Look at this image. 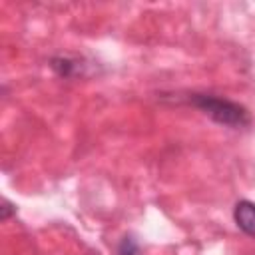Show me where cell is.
I'll use <instances>...</instances> for the list:
<instances>
[{
    "label": "cell",
    "instance_id": "1",
    "mask_svg": "<svg viewBox=\"0 0 255 255\" xmlns=\"http://www.w3.org/2000/svg\"><path fill=\"white\" fill-rule=\"evenodd\" d=\"M187 100L191 106L201 110L205 116H209L217 124H223L229 128H243L251 122L249 112L241 104L231 102L227 98H219L213 94H189Z\"/></svg>",
    "mask_w": 255,
    "mask_h": 255
},
{
    "label": "cell",
    "instance_id": "2",
    "mask_svg": "<svg viewBox=\"0 0 255 255\" xmlns=\"http://www.w3.org/2000/svg\"><path fill=\"white\" fill-rule=\"evenodd\" d=\"M233 219L243 233L255 237V203L253 201H249V199L237 201L235 209H233Z\"/></svg>",
    "mask_w": 255,
    "mask_h": 255
},
{
    "label": "cell",
    "instance_id": "3",
    "mask_svg": "<svg viewBox=\"0 0 255 255\" xmlns=\"http://www.w3.org/2000/svg\"><path fill=\"white\" fill-rule=\"evenodd\" d=\"M52 68L64 78H72V76L80 74V70H82V66H78V62L70 60V58H54L52 60Z\"/></svg>",
    "mask_w": 255,
    "mask_h": 255
},
{
    "label": "cell",
    "instance_id": "4",
    "mask_svg": "<svg viewBox=\"0 0 255 255\" xmlns=\"http://www.w3.org/2000/svg\"><path fill=\"white\" fill-rule=\"evenodd\" d=\"M118 255H139V247L131 235H126L118 245Z\"/></svg>",
    "mask_w": 255,
    "mask_h": 255
},
{
    "label": "cell",
    "instance_id": "5",
    "mask_svg": "<svg viewBox=\"0 0 255 255\" xmlns=\"http://www.w3.org/2000/svg\"><path fill=\"white\" fill-rule=\"evenodd\" d=\"M10 207H12V205H10L8 201H4V207H2V217H4V219H6L8 215H10V211H12Z\"/></svg>",
    "mask_w": 255,
    "mask_h": 255
}]
</instances>
